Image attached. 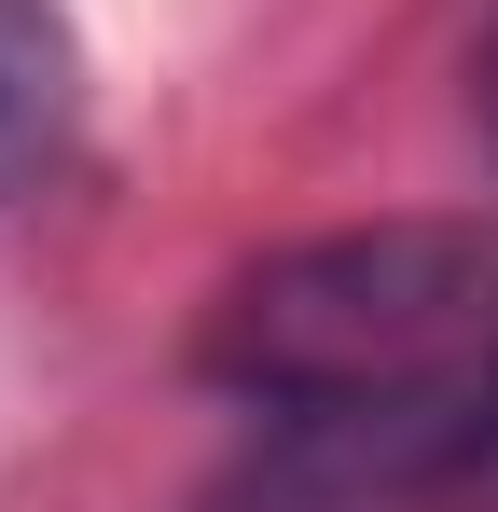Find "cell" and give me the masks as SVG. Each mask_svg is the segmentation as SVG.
<instances>
[{
	"label": "cell",
	"instance_id": "277c9868",
	"mask_svg": "<svg viewBox=\"0 0 498 512\" xmlns=\"http://www.w3.org/2000/svg\"><path fill=\"white\" fill-rule=\"evenodd\" d=\"M485 139H498V42H485Z\"/></svg>",
	"mask_w": 498,
	"mask_h": 512
},
{
	"label": "cell",
	"instance_id": "6da1fadb",
	"mask_svg": "<svg viewBox=\"0 0 498 512\" xmlns=\"http://www.w3.org/2000/svg\"><path fill=\"white\" fill-rule=\"evenodd\" d=\"M498 250L471 222H346L305 250H263L208 305V374L263 416H374L415 402L457 346L485 333Z\"/></svg>",
	"mask_w": 498,
	"mask_h": 512
},
{
	"label": "cell",
	"instance_id": "3957f363",
	"mask_svg": "<svg viewBox=\"0 0 498 512\" xmlns=\"http://www.w3.org/2000/svg\"><path fill=\"white\" fill-rule=\"evenodd\" d=\"M443 485H457V512H498V346H485V388H471L457 443H443Z\"/></svg>",
	"mask_w": 498,
	"mask_h": 512
},
{
	"label": "cell",
	"instance_id": "7a4b0ae2",
	"mask_svg": "<svg viewBox=\"0 0 498 512\" xmlns=\"http://www.w3.org/2000/svg\"><path fill=\"white\" fill-rule=\"evenodd\" d=\"M70 28L42 14V0H0V194L28 167H56V139H70Z\"/></svg>",
	"mask_w": 498,
	"mask_h": 512
}]
</instances>
